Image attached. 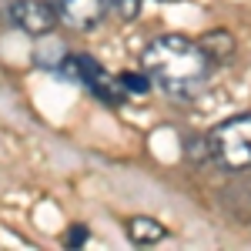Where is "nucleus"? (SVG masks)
<instances>
[{"label": "nucleus", "instance_id": "1", "mask_svg": "<svg viewBox=\"0 0 251 251\" xmlns=\"http://www.w3.org/2000/svg\"><path fill=\"white\" fill-rule=\"evenodd\" d=\"M211 64L214 60L204 54V47L184 34H161L141 54V67L151 87L174 100H191L201 94L211 77Z\"/></svg>", "mask_w": 251, "mask_h": 251}, {"label": "nucleus", "instance_id": "2", "mask_svg": "<svg viewBox=\"0 0 251 251\" xmlns=\"http://www.w3.org/2000/svg\"><path fill=\"white\" fill-rule=\"evenodd\" d=\"M208 154L225 171L251 168V114L228 117L208 134Z\"/></svg>", "mask_w": 251, "mask_h": 251}, {"label": "nucleus", "instance_id": "3", "mask_svg": "<svg viewBox=\"0 0 251 251\" xmlns=\"http://www.w3.org/2000/svg\"><path fill=\"white\" fill-rule=\"evenodd\" d=\"M7 14H10V24L30 37H47L57 24V14L50 10L47 0H14Z\"/></svg>", "mask_w": 251, "mask_h": 251}, {"label": "nucleus", "instance_id": "4", "mask_svg": "<svg viewBox=\"0 0 251 251\" xmlns=\"http://www.w3.org/2000/svg\"><path fill=\"white\" fill-rule=\"evenodd\" d=\"M67 67H71V74L84 84V87H91L100 100H111L117 104V97H121V87H117V80L97 64L91 54H71L67 57Z\"/></svg>", "mask_w": 251, "mask_h": 251}, {"label": "nucleus", "instance_id": "5", "mask_svg": "<svg viewBox=\"0 0 251 251\" xmlns=\"http://www.w3.org/2000/svg\"><path fill=\"white\" fill-rule=\"evenodd\" d=\"M47 3L60 24H67L74 30H91L94 24H100L104 10H107L104 0H47Z\"/></svg>", "mask_w": 251, "mask_h": 251}, {"label": "nucleus", "instance_id": "6", "mask_svg": "<svg viewBox=\"0 0 251 251\" xmlns=\"http://www.w3.org/2000/svg\"><path fill=\"white\" fill-rule=\"evenodd\" d=\"M124 234L134 241L137 248H148V245H161L168 238V228L161 221H154V218H148V214H134V218H127Z\"/></svg>", "mask_w": 251, "mask_h": 251}, {"label": "nucleus", "instance_id": "7", "mask_svg": "<svg viewBox=\"0 0 251 251\" xmlns=\"http://www.w3.org/2000/svg\"><path fill=\"white\" fill-rule=\"evenodd\" d=\"M198 44L204 47V54H208L211 60H228V57H231V50H234V40H231L228 30H208Z\"/></svg>", "mask_w": 251, "mask_h": 251}, {"label": "nucleus", "instance_id": "8", "mask_svg": "<svg viewBox=\"0 0 251 251\" xmlns=\"http://www.w3.org/2000/svg\"><path fill=\"white\" fill-rule=\"evenodd\" d=\"M117 87L124 91V94H148L151 91V80H148V74H131V71H124V74H117Z\"/></svg>", "mask_w": 251, "mask_h": 251}, {"label": "nucleus", "instance_id": "9", "mask_svg": "<svg viewBox=\"0 0 251 251\" xmlns=\"http://www.w3.org/2000/svg\"><path fill=\"white\" fill-rule=\"evenodd\" d=\"M114 7L124 20H131V17H137V10H141V0H114Z\"/></svg>", "mask_w": 251, "mask_h": 251}, {"label": "nucleus", "instance_id": "10", "mask_svg": "<svg viewBox=\"0 0 251 251\" xmlns=\"http://www.w3.org/2000/svg\"><path fill=\"white\" fill-rule=\"evenodd\" d=\"M87 241V228H80V225H74L71 231H67V248H80Z\"/></svg>", "mask_w": 251, "mask_h": 251}]
</instances>
